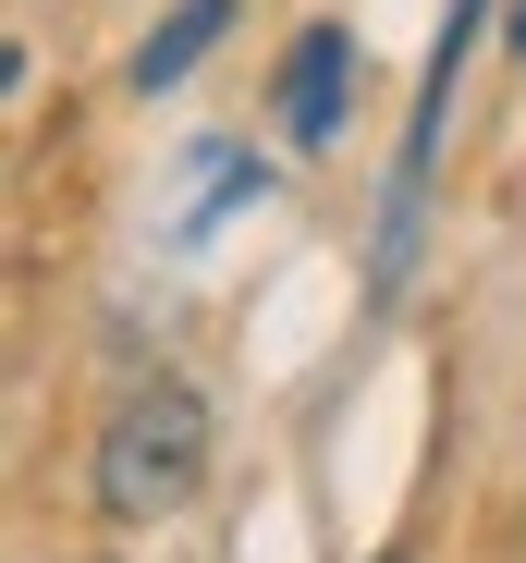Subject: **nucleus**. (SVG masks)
<instances>
[{
	"label": "nucleus",
	"instance_id": "obj_1",
	"mask_svg": "<svg viewBox=\"0 0 526 563\" xmlns=\"http://www.w3.org/2000/svg\"><path fill=\"white\" fill-rule=\"evenodd\" d=\"M209 393L197 380H135L99 429V515L111 527H159L209 490Z\"/></svg>",
	"mask_w": 526,
	"mask_h": 563
},
{
	"label": "nucleus",
	"instance_id": "obj_2",
	"mask_svg": "<svg viewBox=\"0 0 526 563\" xmlns=\"http://www.w3.org/2000/svg\"><path fill=\"white\" fill-rule=\"evenodd\" d=\"M343 99H356V37H343V25H306L294 62H282V135H294V147H331V135H343Z\"/></svg>",
	"mask_w": 526,
	"mask_h": 563
},
{
	"label": "nucleus",
	"instance_id": "obj_3",
	"mask_svg": "<svg viewBox=\"0 0 526 563\" xmlns=\"http://www.w3.org/2000/svg\"><path fill=\"white\" fill-rule=\"evenodd\" d=\"M221 25H233V0H171V13L147 25V49H135V99H159V86H184L209 49H221Z\"/></svg>",
	"mask_w": 526,
	"mask_h": 563
},
{
	"label": "nucleus",
	"instance_id": "obj_4",
	"mask_svg": "<svg viewBox=\"0 0 526 563\" xmlns=\"http://www.w3.org/2000/svg\"><path fill=\"white\" fill-rule=\"evenodd\" d=\"M502 37H514V49H526V0H514V25H502Z\"/></svg>",
	"mask_w": 526,
	"mask_h": 563
},
{
	"label": "nucleus",
	"instance_id": "obj_5",
	"mask_svg": "<svg viewBox=\"0 0 526 563\" xmlns=\"http://www.w3.org/2000/svg\"><path fill=\"white\" fill-rule=\"evenodd\" d=\"M392 563H404V551H392Z\"/></svg>",
	"mask_w": 526,
	"mask_h": 563
}]
</instances>
